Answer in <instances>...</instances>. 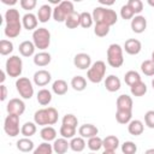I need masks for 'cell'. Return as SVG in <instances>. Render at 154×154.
I'll return each mask as SVG.
<instances>
[{"label":"cell","instance_id":"1","mask_svg":"<svg viewBox=\"0 0 154 154\" xmlns=\"http://www.w3.org/2000/svg\"><path fill=\"white\" fill-rule=\"evenodd\" d=\"M5 36L8 38H16L19 36L23 24H22V18L19 14V11L14 7H10L5 12Z\"/></svg>","mask_w":154,"mask_h":154},{"label":"cell","instance_id":"2","mask_svg":"<svg viewBox=\"0 0 154 154\" xmlns=\"http://www.w3.org/2000/svg\"><path fill=\"white\" fill-rule=\"evenodd\" d=\"M58 118L59 114L54 107H45L34 113V122L41 126H52L58 122Z\"/></svg>","mask_w":154,"mask_h":154},{"label":"cell","instance_id":"3","mask_svg":"<svg viewBox=\"0 0 154 154\" xmlns=\"http://www.w3.org/2000/svg\"><path fill=\"white\" fill-rule=\"evenodd\" d=\"M91 14H93V19L95 23L106 24L108 26L114 25L118 20V14L116 13V11L108 7H103V6H96L93 10Z\"/></svg>","mask_w":154,"mask_h":154},{"label":"cell","instance_id":"4","mask_svg":"<svg viewBox=\"0 0 154 154\" xmlns=\"http://www.w3.org/2000/svg\"><path fill=\"white\" fill-rule=\"evenodd\" d=\"M123 47L118 43H112L107 48V63L111 67L118 69L124 64Z\"/></svg>","mask_w":154,"mask_h":154},{"label":"cell","instance_id":"5","mask_svg":"<svg viewBox=\"0 0 154 154\" xmlns=\"http://www.w3.org/2000/svg\"><path fill=\"white\" fill-rule=\"evenodd\" d=\"M106 75V64L102 60H96L91 64L89 70L87 71V78L95 84H99L103 81Z\"/></svg>","mask_w":154,"mask_h":154},{"label":"cell","instance_id":"6","mask_svg":"<svg viewBox=\"0 0 154 154\" xmlns=\"http://www.w3.org/2000/svg\"><path fill=\"white\" fill-rule=\"evenodd\" d=\"M32 42L41 52L47 49L51 45V32L47 28H37L32 31Z\"/></svg>","mask_w":154,"mask_h":154},{"label":"cell","instance_id":"7","mask_svg":"<svg viewBox=\"0 0 154 154\" xmlns=\"http://www.w3.org/2000/svg\"><path fill=\"white\" fill-rule=\"evenodd\" d=\"M75 11V7H73V2L71 1H61L59 5H57L54 8H53V19L58 23H65L66 18Z\"/></svg>","mask_w":154,"mask_h":154},{"label":"cell","instance_id":"8","mask_svg":"<svg viewBox=\"0 0 154 154\" xmlns=\"http://www.w3.org/2000/svg\"><path fill=\"white\" fill-rule=\"evenodd\" d=\"M5 71L10 77L19 78L23 71V61L18 55H11L5 64Z\"/></svg>","mask_w":154,"mask_h":154},{"label":"cell","instance_id":"9","mask_svg":"<svg viewBox=\"0 0 154 154\" xmlns=\"http://www.w3.org/2000/svg\"><path fill=\"white\" fill-rule=\"evenodd\" d=\"M16 89L22 99L29 100L34 95V85L32 82L26 77H19L16 81Z\"/></svg>","mask_w":154,"mask_h":154},{"label":"cell","instance_id":"10","mask_svg":"<svg viewBox=\"0 0 154 154\" xmlns=\"http://www.w3.org/2000/svg\"><path fill=\"white\" fill-rule=\"evenodd\" d=\"M4 131L10 137H16L17 135H19V116L8 114L4 122Z\"/></svg>","mask_w":154,"mask_h":154},{"label":"cell","instance_id":"11","mask_svg":"<svg viewBox=\"0 0 154 154\" xmlns=\"http://www.w3.org/2000/svg\"><path fill=\"white\" fill-rule=\"evenodd\" d=\"M6 109H7L8 114H14V116H19L20 117L25 112V103H24V101L22 99L13 97L7 102Z\"/></svg>","mask_w":154,"mask_h":154},{"label":"cell","instance_id":"12","mask_svg":"<svg viewBox=\"0 0 154 154\" xmlns=\"http://www.w3.org/2000/svg\"><path fill=\"white\" fill-rule=\"evenodd\" d=\"M73 65L79 70H89L91 66V58L87 53H78L73 58Z\"/></svg>","mask_w":154,"mask_h":154},{"label":"cell","instance_id":"13","mask_svg":"<svg viewBox=\"0 0 154 154\" xmlns=\"http://www.w3.org/2000/svg\"><path fill=\"white\" fill-rule=\"evenodd\" d=\"M52 79V75L49 71L47 70H38L34 73L32 76V81L37 87H45L47 85Z\"/></svg>","mask_w":154,"mask_h":154},{"label":"cell","instance_id":"14","mask_svg":"<svg viewBox=\"0 0 154 154\" xmlns=\"http://www.w3.org/2000/svg\"><path fill=\"white\" fill-rule=\"evenodd\" d=\"M123 49L129 54V55H136L141 52L142 49V43L137 38H129L125 41Z\"/></svg>","mask_w":154,"mask_h":154},{"label":"cell","instance_id":"15","mask_svg":"<svg viewBox=\"0 0 154 154\" xmlns=\"http://www.w3.org/2000/svg\"><path fill=\"white\" fill-rule=\"evenodd\" d=\"M131 30L135 32V34H142L146 29H147V19L144 16H135L132 19H131Z\"/></svg>","mask_w":154,"mask_h":154},{"label":"cell","instance_id":"16","mask_svg":"<svg viewBox=\"0 0 154 154\" xmlns=\"http://www.w3.org/2000/svg\"><path fill=\"white\" fill-rule=\"evenodd\" d=\"M116 105H117V109H120V111H131L132 112V106H134V101H132V97L126 95V94H122L117 97V101H116Z\"/></svg>","mask_w":154,"mask_h":154},{"label":"cell","instance_id":"17","mask_svg":"<svg viewBox=\"0 0 154 154\" xmlns=\"http://www.w3.org/2000/svg\"><path fill=\"white\" fill-rule=\"evenodd\" d=\"M37 23H38V19H37V16H35L34 13L31 12H28L25 13L23 17H22V24H23V28L26 29V30H36L37 29Z\"/></svg>","mask_w":154,"mask_h":154},{"label":"cell","instance_id":"18","mask_svg":"<svg viewBox=\"0 0 154 154\" xmlns=\"http://www.w3.org/2000/svg\"><path fill=\"white\" fill-rule=\"evenodd\" d=\"M37 19L38 22L41 23H47L51 17H53V8L49 4H45V5H41L40 8L37 10Z\"/></svg>","mask_w":154,"mask_h":154},{"label":"cell","instance_id":"19","mask_svg":"<svg viewBox=\"0 0 154 154\" xmlns=\"http://www.w3.org/2000/svg\"><path fill=\"white\" fill-rule=\"evenodd\" d=\"M99 129L94 124H83L78 128V135L83 138H90L94 136H97Z\"/></svg>","mask_w":154,"mask_h":154},{"label":"cell","instance_id":"20","mask_svg":"<svg viewBox=\"0 0 154 154\" xmlns=\"http://www.w3.org/2000/svg\"><path fill=\"white\" fill-rule=\"evenodd\" d=\"M120 87H122V82H120L119 77H117L114 75H109V76L106 77V79H105V88H106L107 91L116 93V91H118L120 89Z\"/></svg>","mask_w":154,"mask_h":154},{"label":"cell","instance_id":"21","mask_svg":"<svg viewBox=\"0 0 154 154\" xmlns=\"http://www.w3.org/2000/svg\"><path fill=\"white\" fill-rule=\"evenodd\" d=\"M35 48L36 47H35L34 42L32 41H28V40L20 42L19 43V47H18L20 55L22 57H25V58H29L31 55H35Z\"/></svg>","mask_w":154,"mask_h":154},{"label":"cell","instance_id":"22","mask_svg":"<svg viewBox=\"0 0 154 154\" xmlns=\"http://www.w3.org/2000/svg\"><path fill=\"white\" fill-rule=\"evenodd\" d=\"M52 146H53L54 153H57V154H65L70 149V142L64 137H60V138H57L55 141H53Z\"/></svg>","mask_w":154,"mask_h":154},{"label":"cell","instance_id":"23","mask_svg":"<svg viewBox=\"0 0 154 154\" xmlns=\"http://www.w3.org/2000/svg\"><path fill=\"white\" fill-rule=\"evenodd\" d=\"M32 59H34V64H35L36 66H38V67H43V66H47V65L51 63L52 57H51V54H49L48 52L42 51V52L36 53V54L34 55Z\"/></svg>","mask_w":154,"mask_h":154},{"label":"cell","instance_id":"24","mask_svg":"<svg viewBox=\"0 0 154 154\" xmlns=\"http://www.w3.org/2000/svg\"><path fill=\"white\" fill-rule=\"evenodd\" d=\"M143 130H144V125L138 119H132L128 124V131L132 136H140V135H142L143 134Z\"/></svg>","mask_w":154,"mask_h":154},{"label":"cell","instance_id":"25","mask_svg":"<svg viewBox=\"0 0 154 154\" xmlns=\"http://www.w3.org/2000/svg\"><path fill=\"white\" fill-rule=\"evenodd\" d=\"M119 138L114 135H109L106 136L105 138H102V147L105 148V150H113L116 152V149L119 147Z\"/></svg>","mask_w":154,"mask_h":154},{"label":"cell","instance_id":"26","mask_svg":"<svg viewBox=\"0 0 154 154\" xmlns=\"http://www.w3.org/2000/svg\"><path fill=\"white\" fill-rule=\"evenodd\" d=\"M40 136L45 142H52L57 140V130L53 126H43L40 131Z\"/></svg>","mask_w":154,"mask_h":154},{"label":"cell","instance_id":"27","mask_svg":"<svg viewBox=\"0 0 154 154\" xmlns=\"http://www.w3.org/2000/svg\"><path fill=\"white\" fill-rule=\"evenodd\" d=\"M17 149L19 152H23V153H29L31 150H34V142L29 138V137H23V138H19L17 141Z\"/></svg>","mask_w":154,"mask_h":154},{"label":"cell","instance_id":"28","mask_svg":"<svg viewBox=\"0 0 154 154\" xmlns=\"http://www.w3.org/2000/svg\"><path fill=\"white\" fill-rule=\"evenodd\" d=\"M67 83L64 81V79H57L53 82L52 84V91L55 94V95H65L67 93Z\"/></svg>","mask_w":154,"mask_h":154},{"label":"cell","instance_id":"29","mask_svg":"<svg viewBox=\"0 0 154 154\" xmlns=\"http://www.w3.org/2000/svg\"><path fill=\"white\" fill-rule=\"evenodd\" d=\"M36 99H37V102L41 106H47L52 101V93H51V90L43 88V89L38 90V93L36 95Z\"/></svg>","mask_w":154,"mask_h":154},{"label":"cell","instance_id":"30","mask_svg":"<svg viewBox=\"0 0 154 154\" xmlns=\"http://www.w3.org/2000/svg\"><path fill=\"white\" fill-rule=\"evenodd\" d=\"M85 146H87V142H85L84 138L81 137V136L73 137V138H71V141H70V149L73 150V152H77V153L83 152L84 148H85Z\"/></svg>","mask_w":154,"mask_h":154},{"label":"cell","instance_id":"31","mask_svg":"<svg viewBox=\"0 0 154 154\" xmlns=\"http://www.w3.org/2000/svg\"><path fill=\"white\" fill-rule=\"evenodd\" d=\"M65 25L69 28V29H76L77 26L81 25V13L73 11L65 20Z\"/></svg>","mask_w":154,"mask_h":154},{"label":"cell","instance_id":"32","mask_svg":"<svg viewBox=\"0 0 154 154\" xmlns=\"http://www.w3.org/2000/svg\"><path fill=\"white\" fill-rule=\"evenodd\" d=\"M71 87L76 91H83L87 88V79L83 76H75L71 79Z\"/></svg>","mask_w":154,"mask_h":154},{"label":"cell","instance_id":"33","mask_svg":"<svg viewBox=\"0 0 154 154\" xmlns=\"http://www.w3.org/2000/svg\"><path fill=\"white\" fill-rule=\"evenodd\" d=\"M130 91H131V94L134 96L141 97V96H143L147 93V85H146L144 82L140 81V82H137V83H135V84H132L130 87Z\"/></svg>","mask_w":154,"mask_h":154},{"label":"cell","instance_id":"34","mask_svg":"<svg viewBox=\"0 0 154 154\" xmlns=\"http://www.w3.org/2000/svg\"><path fill=\"white\" fill-rule=\"evenodd\" d=\"M116 120L119 124H129L132 120V112L131 111H120L117 109L116 112Z\"/></svg>","mask_w":154,"mask_h":154},{"label":"cell","instance_id":"35","mask_svg":"<svg viewBox=\"0 0 154 154\" xmlns=\"http://www.w3.org/2000/svg\"><path fill=\"white\" fill-rule=\"evenodd\" d=\"M36 123L35 122H26L22 125L20 128V134L24 137H31L32 135L36 134Z\"/></svg>","mask_w":154,"mask_h":154},{"label":"cell","instance_id":"36","mask_svg":"<svg viewBox=\"0 0 154 154\" xmlns=\"http://www.w3.org/2000/svg\"><path fill=\"white\" fill-rule=\"evenodd\" d=\"M124 81H125V83H126L129 87H131L132 84H135V83H137V82H140V81H142V79H141V76H140V73H138L137 71L130 70V71H128V72L124 75Z\"/></svg>","mask_w":154,"mask_h":154},{"label":"cell","instance_id":"37","mask_svg":"<svg viewBox=\"0 0 154 154\" xmlns=\"http://www.w3.org/2000/svg\"><path fill=\"white\" fill-rule=\"evenodd\" d=\"M53 146L49 142H42L32 150V154H53Z\"/></svg>","mask_w":154,"mask_h":154},{"label":"cell","instance_id":"38","mask_svg":"<svg viewBox=\"0 0 154 154\" xmlns=\"http://www.w3.org/2000/svg\"><path fill=\"white\" fill-rule=\"evenodd\" d=\"M87 146L91 152H97V150H100L102 148V138L99 137V136L90 137V138H88Z\"/></svg>","mask_w":154,"mask_h":154},{"label":"cell","instance_id":"39","mask_svg":"<svg viewBox=\"0 0 154 154\" xmlns=\"http://www.w3.org/2000/svg\"><path fill=\"white\" fill-rule=\"evenodd\" d=\"M59 132H60L61 137H64L66 140H71L76 135V128H72V126H67V125H63L61 124Z\"/></svg>","mask_w":154,"mask_h":154},{"label":"cell","instance_id":"40","mask_svg":"<svg viewBox=\"0 0 154 154\" xmlns=\"http://www.w3.org/2000/svg\"><path fill=\"white\" fill-rule=\"evenodd\" d=\"M13 52V43L10 40H1L0 41V54L1 55H8Z\"/></svg>","mask_w":154,"mask_h":154},{"label":"cell","instance_id":"41","mask_svg":"<svg viewBox=\"0 0 154 154\" xmlns=\"http://www.w3.org/2000/svg\"><path fill=\"white\" fill-rule=\"evenodd\" d=\"M109 28L108 25L106 24H101V23H95V26H94V34L99 37H105L108 35L109 32Z\"/></svg>","mask_w":154,"mask_h":154},{"label":"cell","instance_id":"42","mask_svg":"<svg viewBox=\"0 0 154 154\" xmlns=\"http://www.w3.org/2000/svg\"><path fill=\"white\" fill-rule=\"evenodd\" d=\"M141 71L146 76H149V77L154 76V63L150 59L149 60H144L141 64Z\"/></svg>","mask_w":154,"mask_h":154},{"label":"cell","instance_id":"43","mask_svg":"<svg viewBox=\"0 0 154 154\" xmlns=\"http://www.w3.org/2000/svg\"><path fill=\"white\" fill-rule=\"evenodd\" d=\"M94 19H93V14L89 12H82L81 13V26L84 29H88L93 25Z\"/></svg>","mask_w":154,"mask_h":154},{"label":"cell","instance_id":"44","mask_svg":"<svg viewBox=\"0 0 154 154\" xmlns=\"http://www.w3.org/2000/svg\"><path fill=\"white\" fill-rule=\"evenodd\" d=\"M61 124L63 125H67V126H72V128H76L77 129V125H78V119L75 114H65L63 117V120H61Z\"/></svg>","mask_w":154,"mask_h":154},{"label":"cell","instance_id":"45","mask_svg":"<svg viewBox=\"0 0 154 154\" xmlns=\"http://www.w3.org/2000/svg\"><path fill=\"white\" fill-rule=\"evenodd\" d=\"M137 146L132 141H125L122 144V153L123 154H136Z\"/></svg>","mask_w":154,"mask_h":154},{"label":"cell","instance_id":"46","mask_svg":"<svg viewBox=\"0 0 154 154\" xmlns=\"http://www.w3.org/2000/svg\"><path fill=\"white\" fill-rule=\"evenodd\" d=\"M128 5L134 11L135 16H138L143 11V2L141 0H129L128 1Z\"/></svg>","mask_w":154,"mask_h":154},{"label":"cell","instance_id":"47","mask_svg":"<svg viewBox=\"0 0 154 154\" xmlns=\"http://www.w3.org/2000/svg\"><path fill=\"white\" fill-rule=\"evenodd\" d=\"M120 17L123 18V19H132L134 17H135V13H134V11L129 7V5L128 4H125V5H123L122 7H120Z\"/></svg>","mask_w":154,"mask_h":154},{"label":"cell","instance_id":"48","mask_svg":"<svg viewBox=\"0 0 154 154\" xmlns=\"http://www.w3.org/2000/svg\"><path fill=\"white\" fill-rule=\"evenodd\" d=\"M144 124L149 128V129H154V111H147L144 114Z\"/></svg>","mask_w":154,"mask_h":154},{"label":"cell","instance_id":"49","mask_svg":"<svg viewBox=\"0 0 154 154\" xmlns=\"http://www.w3.org/2000/svg\"><path fill=\"white\" fill-rule=\"evenodd\" d=\"M36 0H20L19 1V5L23 10H26V11H31L35 8L36 6Z\"/></svg>","mask_w":154,"mask_h":154},{"label":"cell","instance_id":"50","mask_svg":"<svg viewBox=\"0 0 154 154\" xmlns=\"http://www.w3.org/2000/svg\"><path fill=\"white\" fill-rule=\"evenodd\" d=\"M0 89H1V95H0V100L1 101H5L6 97H7V88L5 84H1L0 85Z\"/></svg>","mask_w":154,"mask_h":154},{"label":"cell","instance_id":"51","mask_svg":"<svg viewBox=\"0 0 154 154\" xmlns=\"http://www.w3.org/2000/svg\"><path fill=\"white\" fill-rule=\"evenodd\" d=\"M1 2H2V4H5V5L13 6V5H16V4H17V0H1Z\"/></svg>","mask_w":154,"mask_h":154},{"label":"cell","instance_id":"52","mask_svg":"<svg viewBox=\"0 0 154 154\" xmlns=\"http://www.w3.org/2000/svg\"><path fill=\"white\" fill-rule=\"evenodd\" d=\"M99 2H100V5L103 6V7H106V6H112V5L114 4V1H103V0H100Z\"/></svg>","mask_w":154,"mask_h":154},{"label":"cell","instance_id":"53","mask_svg":"<svg viewBox=\"0 0 154 154\" xmlns=\"http://www.w3.org/2000/svg\"><path fill=\"white\" fill-rule=\"evenodd\" d=\"M5 73H6V71H4V70H2V71H1V78H0L1 84H4V81H5V78H6V77H5Z\"/></svg>","mask_w":154,"mask_h":154},{"label":"cell","instance_id":"54","mask_svg":"<svg viewBox=\"0 0 154 154\" xmlns=\"http://www.w3.org/2000/svg\"><path fill=\"white\" fill-rule=\"evenodd\" d=\"M144 154H154V148H149L144 152Z\"/></svg>","mask_w":154,"mask_h":154},{"label":"cell","instance_id":"55","mask_svg":"<svg viewBox=\"0 0 154 154\" xmlns=\"http://www.w3.org/2000/svg\"><path fill=\"white\" fill-rule=\"evenodd\" d=\"M102 154H116V152H113V150H103Z\"/></svg>","mask_w":154,"mask_h":154},{"label":"cell","instance_id":"56","mask_svg":"<svg viewBox=\"0 0 154 154\" xmlns=\"http://www.w3.org/2000/svg\"><path fill=\"white\" fill-rule=\"evenodd\" d=\"M147 2H148V5H149V6H152V7H154V0H148Z\"/></svg>","mask_w":154,"mask_h":154},{"label":"cell","instance_id":"57","mask_svg":"<svg viewBox=\"0 0 154 154\" xmlns=\"http://www.w3.org/2000/svg\"><path fill=\"white\" fill-rule=\"evenodd\" d=\"M150 60H152V61H153V63H154V51H153V52H152V59H150Z\"/></svg>","mask_w":154,"mask_h":154},{"label":"cell","instance_id":"58","mask_svg":"<svg viewBox=\"0 0 154 154\" xmlns=\"http://www.w3.org/2000/svg\"><path fill=\"white\" fill-rule=\"evenodd\" d=\"M152 87H153V89H154V78L152 79Z\"/></svg>","mask_w":154,"mask_h":154},{"label":"cell","instance_id":"59","mask_svg":"<svg viewBox=\"0 0 154 154\" xmlns=\"http://www.w3.org/2000/svg\"><path fill=\"white\" fill-rule=\"evenodd\" d=\"M88 154H95V153H94V152H91V153H88Z\"/></svg>","mask_w":154,"mask_h":154}]
</instances>
